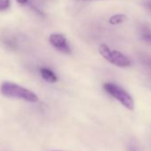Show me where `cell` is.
Instances as JSON below:
<instances>
[{"label":"cell","mask_w":151,"mask_h":151,"mask_svg":"<svg viewBox=\"0 0 151 151\" xmlns=\"http://www.w3.org/2000/svg\"><path fill=\"white\" fill-rule=\"evenodd\" d=\"M127 21V17L126 15L124 14H114L112 15L109 22L111 25H119V24H122L124 22H125Z\"/></svg>","instance_id":"7"},{"label":"cell","mask_w":151,"mask_h":151,"mask_svg":"<svg viewBox=\"0 0 151 151\" xmlns=\"http://www.w3.org/2000/svg\"><path fill=\"white\" fill-rule=\"evenodd\" d=\"M0 92L8 98L21 99L29 102H37L38 101V97L35 93L12 82H4L0 86Z\"/></svg>","instance_id":"1"},{"label":"cell","mask_w":151,"mask_h":151,"mask_svg":"<svg viewBox=\"0 0 151 151\" xmlns=\"http://www.w3.org/2000/svg\"><path fill=\"white\" fill-rule=\"evenodd\" d=\"M139 36L142 41L151 45V26L147 24H143L139 28Z\"/></svg>","instance_id":"5"},{"label":"cell","mask_w":151,"mask_h":151,"mask_svg":"<svg viewBox=\"0 0 151 151\" xmlns=\"http://www.w3.org/2000/svg\"><path fill=\"white\" fill-rule=\"evenodd\" d=\"M40 74L42 76V78H44L45 81L48 83H56L58 81V78L56 77V75L49 68H40Z\"/></svg>","instance_id":"6"},{"label":"cell","mask_w":151,"mask_h":151,"mask_svg":"<svg viewBox=\"0 0 151 151\" xmlns=\"http://www.w3.org/2000/svg\"><path fill=\"white\" fill-rule=\"evenodd\" d=\"M16 1H17L19 4H21V5H25V4L28 3L29 0H16Z\"/></svg>","instance_id":"10"},{"label":"cell","mask_w":151,"mask_h":151,"mask_svg":"<svg viewBox=\"0 0 151 151\" xmlns=\"http://www.w3.org/2000/svg\"><path fill=\"white\" fill-rule=\"evenodd\" d=\"M104 90L112 97L116 99L124 107L129 110H133L134 101L132 96L122 87L113 83H105L103 85Z\"/></svg>","instance_id":"3"},{"label":"cell","mask_w":151,"mask_h":151,"mask_svg":"<svg viewBox=\"0 0 151 151\" xmlns=\"http://www.w3.org/2000/svg\"><path fill=\"white\" fill-rule=\"evenodd\" d=\"M49 42L59 52L65 53V54L71 53V49L68 45V43L66 37L63 35L58 34V33L51 34L49 37Z\"/></svg>","instance_id":"4"},{"label":"cell","mask_w":151,"mask_h":151,"mask_svg":"<svg viewBox=\"0 0 151 151\" xmlns=\"http://www.w3.org/2000/svg\"><path fill=\"white\" fill-rule=\"evenodd\" d=\"M99 52L106 60L116 67L126 68L130 67L132 64V60L128 56L119 51L111 50L105 44H102L99 46Z\"/></svg>","instance_id":"2"},{"label":"cell","mask_w":151,"mask_h":151,"mask_svg":"<svg viewBox=\"0 0 151 151\" xmlns=\"http://www.w3.org/2000/svg\"><path fill=\"white\" fill-rule=\"evenodd\" d=\"M11 6V0H0V12L7 10Z\"/></svg>","instance_id":"8"},{"label":"cell","mask_w":151,"mask_h":151,"mask_svg":"<svg viewBox=\"0 0 151 151\" xmlns=\"http://www.w3.org/2000/svg\"><path fill=\"white\" fill-rule=\"evenodd\" d=\"M130 151H138V149L135 147H133V146H131L130 147V149H129Z\"/></svg>","instance_id":"11"},{"label":"cell","mask_w":151,"mask_h":151,"mask_svg":"<svg viewBox=\"0 0 151 151\" xmlns=\"http://www.w3.org/2000/svg\"><path fill=\"white\" fill-rule=\"evenodd\" d=\"M143 6L151 14V0H143Z\"/></svg>","instance_id":"9"}]
</instances>
